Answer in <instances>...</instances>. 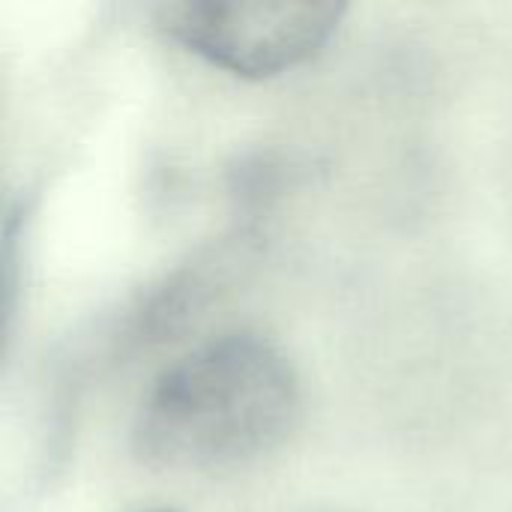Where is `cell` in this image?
Returning a JSON list of instances; mask_svg holds the SVG:
<instances>
[{"label": "cell", "mask_w": 512, "mask_h": 512, "mask_svg": "<svg viewBox=\"0 0 512 512\" xmlns=\"http://www.w3.org/2000/svg\"><path fill=\"white\" fill-rule=\"evenodd\" d=\"M300 417L291 357L258 333H228L168 366L135 414L132 453L159 474H222L270 456Z\"/></svg>", "instance_id": "6da1fadb"}, {"label": "cell", "mask_w": 512, "mask_h": 512, "mask_svg": "<svg viewBox=\"0 0 512 512\" xmlns=\"http://www.w3.org/2000/svg\"><path fill=\"white\" fill-rule=\"evenodd\" d=\"M345 12L333 0H177L156 6V27L231 75L273 78L318 57Z\"/></svg>", "instance_id": "7a4b0ae2"}, {"label": "cell", "mask_w": 512, "mask_h": 512, "mask_svg": "<svg viewBox=\"0 0 512 512\" xmlns=\"http://www.w3.org/2000/svg\"><path fill=\"white\" fill-rule=\"evenodd\" d=\"M153 512H174V510H153Z\"/></svg>", "instance_id": "3957f363"}]
</instances>
